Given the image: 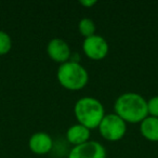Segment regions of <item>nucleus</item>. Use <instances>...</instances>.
Here are the masks:
<instances>
[{"label":"nucleus","mask_w":158,"mask_h":158,"mask_svg":"<svg viewBox=\"0 0 158 158\" xmlns=\"http://www.w3.org/2000/svg\"><path fill=\"white\" fill-rule=\"evenodd\" d=\"M67 158H106V149L100 142L90 140L81 145L73 146Z\"/></svg>","instance_id":"423d86ee"},{"label":"nucleus","mask_w":158,"mask_h":158,"mask_svg":"<svg viewBox=\"0 0 158 158\" xmlns=\"http://www.w3.org/2000/svg\"><path fill=\"white\" fill-rule=\"evenodd\" d=\"M47 53L52 61L60 65L69 61L72 56V50L67 42L62 38H53L47 44Z\"/></svg>","instance_id":"0eeeda50"},{"label":"nucleus","mask_w":158,"mask_h":158,"mask_svg":"<svg viewBox=\"0 0 158 158\" xmlns=\"http://www.w3.org/2000/svg\"><path fill=\"white\" fill-rule=\"evenodd\" d=\"M78 31L82 37L85 38L91 37V36L95 35L97 25H95L94 21L91 20V19L82 18L78 23Z\"/></svg>","instance_id":"9b49d317"},{"label":"nucleus","mask_w":158,"mask_h":158,"mask_svg":"<svg viewBox=\"0 0 158 158\" xmlns=\"http://www.w3.org/2000/svg\"><path fill=\"white\" fill-rule=\"evenodd\" d=\"M91 130L80 123H75L66 130V140L73 146L81 145L90 141Z\"/></svg>","instance_id":"1a4fd4ad"},{"label":"nucleus","mask_w":158,"mask_h":158,"mask_svg":"<svg viewBox=\"0 0 158 158\" xmlns=\"http://www.w3.org/2000/svg\"><path fill=\"white\" fill-rule=\"evenodd\" d=\"M79 3L89 9V8H91V7H93L94 5H97V0H80V1H79Z\"/></svg>","instance_id":"4468645a"},{"label":"nucleus","mask_w":158,"mask_h":158,"mask_svg":"<svg viewBox=\"0 0 158 158\" xmlns=\"http://www.w3.org/2000/svg\"><path fill=\"white\" fill-rule=\"evenodd\" d=\"M53 145L54 142L52 136L44 131L35 132L28 139L29 149L36 155H46L50 153L53 148Z\"/></svg>","instance_id":"6e6552de"},{"label":"nucleus","mask_w":158,"mask_h":158,"mask_svg":"<svg viewBox=\"0 0 158 158\" xmlns=\"http://www.w3.org/2000/svg\"><path fill=\"white\" fill-rule=\"evenodd\" d=\"M99 132L103 139L110 142L120 141L127 132V123L115 113L106 114L100 123Z\"/></svg>","instance_id":"20e7f679"},{"label":"nucleus","mask_w":158,"mask_h":158,"mask_svg":"<svg viewBox=\"0 0 158 158\" xmlns=\"http://www.w3.org/2000/svg\"><path fill=\"white\" fill-rule=\"evenodd\" d=\"M12 49V38L7 31H0V56L6 55Z\"/></svg>","instance_id":"f8f14e48"},{"label":"nucleus","mask_w":158,"mask_h":158,"mask_svg":"<svg viewBox=\"0 0 158 158\" xmlns=\"http://www.w3.org/2000/svg\"><path fill=\"white\" fill-rule=\"evenodd\" d=\"M74 115L78 123L92 130L99 127L106 114L101 101L93 97H84L75 103Z\"/></svg>","instance_id":"f03ea898"},{"label":"nucleus","mask_w":158,"mask_h":158,"mask_svg":"<svg viewBox=\"0 0 158 158\" xmlns=\"http://www.w3.org/2000/svg\"><path fill=\"white\" fill-rule=\"evenodd\" d=\"M56 78L64 89L69 91H79L87 86L89 81V74L86 67L79 62L69 60L59 66Z\"/></svg>","instance_id":"7ed1b4c3"},{"label":"nucleus","mask_w":158,"mask_h":158,"mask_svg":"<svg viewBox=\"0 0 158 158\" xmlns=\"http://www.w3.org/2000/svg\"><path fill=\"white\" fill-rule=\"evenodd\" d=\"M140 132L147 141L158 142V118L148 115L140 123Z\"/></svg>","instance_id":"9d476101"},{"label":"nucleus","mask_w":158,"mask_h":158,"mask_svg":"<svg viewBox=\"0 0 158 158\" xmlns=\"http://www.w3.org/2000/svg\"><path fill=\"white\" fill-rule=\"evenodd\" d=\"M147 110L149 116L158 118V95H154L147 101Z\"/></svg>","instance_id":"ddd939ff"},{"label":"nucleus","mask_w":158,"mask_h":158,"mask_svg":"<svg viewBox=\"0 0 158 158\" xmlns=\"http://www.w3.org/2000/svg\"><path fill=\"white\" fill-rule=\"evenodd\" d=\"M82 51L90 60L101 61L108 54L110 46L105 38L95 34L91 37L85 38L82 42Z\"/></svg>","instance_id":"39448f33"},{"label":"nucleus","mask_w":158,"mask_h":158,"mask_svg":"<svg viewBox=\"0 0 158 158\" xmlns=\"http://www.w3.org/2000/svg\"><path fill=\"white\" fill-rule=\"evenodd\" d=\"M115 114L127 123H140L148 116L147 100L136 92H125L114 103Z\"/></svg>","instance_id":"f257e3e1"}]
</instances>
